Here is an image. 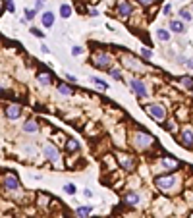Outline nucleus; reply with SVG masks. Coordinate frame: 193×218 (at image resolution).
Listing matches in <instances>:
<instances>
[{"label":"nucleus","instance_id":"obj_1","mask_svg":"<svg viewBox=\"0 0 193 218\" xmlns=\"http://www.w3.org/2000/svg\"><path fill=\"white\" fill-rule=\"evenodd\" d=\"M131 145L135 149H139V151H147V149H151L155 145V137L143 129H137L131 133Z\"/></svg>","mask_w":193,"mask_h":218},{"label":"nucleus","instance_id":"obj_2","mask_svg":"<svg viewBox=\"0 0 193 218\" xmlns=\"http://www.w3.org/2000/svg\"><path fill=\"white\" fill-rule=\"evenodd\" d=\"M155 185L160 189V191H174L178 185H180V178L176 174H166V176H156L155 178Z\"/></svg>","mask_w":193,"mask_h":218},{"label":"nucleus","instance_id":"obj_3","mask_svg":"<svg viewBox=\"0 0 193 218\" xmlns=\"http://www.w3.org/2000/svg\"><path fill=\"white\" fill-rule=\"evenodd\" d=\"M91 62H93L95 68H99V70H110L112 66V56L104 50H97L93 56H91Z\"/></svg>","mask_w":193,"mask_h":218},{"label":"nucleus","instance_id":"obj_4","mask_svg":"<svg viewBox=\"0 0 193 218\" xmlns=\"http://www.w3.org/2000/svg\"><path fill=\"white\" fill-rule=\"evenodd\" d=\"M145 112L149 114V116L156 122H164L168 118V112L162 104H158V102H149V104H145Z\"/></svg>","mask_w":193,"mask_h":218},{"label":"nucleus","instance_id":"obj_5","mask_svg":"<svg viewBox=\"0 0 193 218\" xmlns=\"http://www.w3.org/2000/svg\"><path fill=\"white\" fill-rule=\"evenodd\" d=\"M122 64L126 70H131V72H145V66L141 64L139 58H135L133 54H124L122 56Z\"/></svg>","mask_w":193,"mask_h":218},{"label":"nucleus","instance_id":"obj_6","mask_svg":"<svg viewBox=\"0 0 193 218\" xmlns=\"http://www.w3.org/2000/svg\"><path fill=\"white\" fill-rule=\"evenodd\" d=\"M118 162L126 172H133L135 170V158L128 153H118Z\"/></svg>","mask_w":193,"mask_h":218},{"label":"nucleus","instance_id":"obj_7","mask_svg":"<svg viewBox=\"0 0 193 218\" xmlns=\"http://www.w3.org/2000/svg\"><path fill=\"white\" fill-rule=\"evenodd\" d=\"M130 87H131V91H133V93L137 95L139 99L147 97V85L141 81V79H130Z\"/></svg>","mask_w":193,"mask_h":218},{"label":"nucleus","instance_id":"obj_8","mask_svg":"<svg viewBox=\"0 0 193 218\" xmlns=\"http://www.w3.org/2000/svg\"><path fill=\"white\" fill-rule=\"evenodd\" d=\"M4 187L6 191H18L19 189V180L16 174H12V172H8V174L4 176Z\"/></svg>","mask_w":193,"mask_h":218},{"label":"nucleus","instance_id":"obj_9","mask_svg":"<svg viewBox=\"0 0 193 218\" xmlns=\"http://www.w3.org/2000/svg\"><path fill=\"white\" fill-rule=\"evenodd\" d=\"M180 143H181V147H185V149H193V129L191 128L181 129V133H180Z\"/></svg>","mask_w":193,"mask_h":218},{"label":"nucleus","instance_id":"obj_10","mask_svg":"<svg viewBox=\"0 0 193 218\" xmlns=\"http://www.w3.org/2000/svg\"><path fill=\"white\" fill-rule=\"evenodd\" d=\"M43 153H44V156H47L50 162H58L60 160V153H58V149H56L54 145H44Z\"/></svg>","mask_w":193,"mask_h":218},{"label":"nucleus","instance_id":"obj_11","mask_svg":"<svg viewBox=\"0 0 193 218\" xmlns=\"http://www.w3.org/2000/svg\"><path fill=\"white\" fill-rule=\"evenodd\" d=\"M4 114H6L8 120H18L21 116V106L19 104H8L6 110H4Z\"/></svg>","mask_w":193,"mask_h":218},{"label":"nucleus","instance_id":"obj_12","mask_svg":"<svg viewBox=\"0 0 193 218\" xmlns=\"http://www.w3.org/2000/svg\"><path fill=\"white\" fill-rule=\"evenodd\" d=\"M131 14H133V6H131L130 2H120V4H118V16H120L122 19H128Z\"/></svg>","mask_w":193,"mask_h":218},{"label":"nucleus","instance_id":"obj_13","mask_svg":"<svg viewBox=\"0 0 193 218\" xmlns=\"http://www.w3.org/2000/svg\"><path fill=\"white\" fill-rule=\"evenodd\" d=\"M126 203H128L130 206H139V205H141V195H139L137 191H130V193L126 195Z\"/></svg>","mask_w":193,"mask_h":218},{"label":"nucleus","instance_id":"obj_14","mask_svg":"<svg viewBox=\"0 0 193 218\" xmlns=\"http://www.w3.org/2000/svg\"><path fill=\"white\" fill-rule=\"evenodd\" d=\"M160 164H162V168H164V170H176V168L180 166V162H178V160L170 158V156H162Z\"/></svg>","mask_w":193,"mask_h":218},{"label":"nucleus","instance_id":"obj_15","mask_svg":"<svg viewBox=\"0 0 193 218\" xmlns=\"http://www.w3.org/2000/svg\"><path fill=\"white\" fill-rule=\"evenodd\" d=\"M170 31H172V33H185V25H184V21L172 19V21H170Z\"/></svg>","mask_w":193,"mask_h":218},{"label":"nucleus","instance_id":"obj_16","mask_svg":"<svg viewBox=\"0 0 193 218\" xmlns=\"http://www.w3.org/2000/svg\"><path fill=\"white\" fill-rule=\"evenodd\" d=\"M37 81H39L41 85H50V81H52V74H50V72H39Z\"/></svg>","mask_w":193,"mask_h":218},{"label":"nucleus","instance_id":"obj_17","mask_svg":"<svg viewBox=\"0 0 193 218\" xmlns=\"http://www.w3.org/2000/svg\"><path fill=\"white\" fill-rule=\"evenodd\" d=\"M23 131H27V133H37V131H39V122L27 120V122L23 124Z\"/></svg>","mask_w":193,"mask_h":218},{"label":"nucleus","instance_id":"obj_18","mask_svg":"<svg viewBox=\"0 0 193 218\" xmlns=\"http://www.w3.org/2000/svg\"><path fill=\"white\" fill-rule=\"evenodd\" d=\"M41 21H43L44 27H52V25H54V14H52V12H44L43 18H41Z\"/></svg>","mask_w":193,"mask_h":218},{"label":"nucleus","instance_id":"obj_19","mask_svg":"<svg viewBox=\"0 0 193 218\" xmlns=\"http://www.w3.org/2000/svg\"><path fill=\"white\" fill-rule=\"evenodd\" d=\"M58 93L64 95V97H70V95H74V89L70 85H66V83H60L58 85Z\"/></svg>","mask_w":193,"mask_h":218},{"label":"nucleus","instance_id":"obj_20","mask_svg":"<svg viewBox=\"0 0 193 218\" xmlns=\"http://www.w3.org/2000/svg\"><path fill=\"white\" fill-rule=\"evenodd\" d=\"M180 83L184 85L185 89H191V91H193V77H189V75H181V77H180Z\"/></svg>","mask_w":193,"mask_h":218},{"label":"nucleus","instance_id":"obj_21","mask_svg":"<svg viewBox=\"0 0 193 218\" xmlns=\"http://www.w3.org/2000/svg\"><path fill=\"white\" fill-rule=\"evenodd\" d=\"M75 214H77L79 218H87V216L91 214V206H79V209L75 210Z\"/></svg>","mask_w":193,"mask_h":218},{"label":"nucleus","instance_id":"obj_22","mask_svg":"<svg viewBox=\"0 0 193 218\" xmlns=\"http://www.w3.org/2000/svg\"><path fill=\"white\" fill-rule=\"evenodd\" d=\"M156 37H158V41L166 43V41H170V33H168L166 29H158V31H156Z\"/></svg>","mask_w":193,"mask_h":218},{"label":"nucleus","instance_id":"obj_23","mask_svg":"<svg viewBox=\"0 0 193 218\" xmlns=\"http://www.w3.org/2000/svg\"><path fill=\"white\" fill-rule=\"evenodd\" d=\"M60 16H62L64 19H68V18L72 16V8L68 6V4H62V6H60Z\"/></svg>","mask_w":193,"mask_h":218},{"label":"nucleus","instance_id":"obj_24","mask_svg":"<svg viewBox=\"0 0 193 218\" xmlns=\"http://www.w3.org/2000/svg\"><path fill=\"white\" fill-rule=\"evenodd\" d=\"M66 149H68L70 153H75V151H79V143H77L75 139H70V141L66 143Z\"/></svg>","mask_w":193,"mask_h":218},{"label":"nucleus","instance_id":"obj_25","mask_svg":"<svg viewBox=\"0 0 193 218\" xmlns=\"http://www.w3.org/2000/svg\"><path fill=\"white\" fill-rule=\"evenodd\" d=\"M180 18L184 19V21H191V19H193V16H191V12H189L187 8H181V10H180Z\"/></svg>","mask_w":193,"mask_h":218},{"label":"nucleus","instance_id":"obj_26","mask_svg":"<svg viewBox=\"0 0 193 218\" xmlns=\"http://www.w3.org/2000/svg\"><path fill=\"white\" fill-rule=\"evenodd\" d=\"M91 81H93V83H95L99 89H103V91H106V89H108V85H106L104 81H100V77H97V75H93V77H91Z\"/></svg>","mask_w":193,"mask_h":218},{"label":"nucleus","instance_id":"obj_27","mask_svg":"<svg viewBox=\"0 0 193 218\" xmlns=\"http://www.w3.org/2000/svg\"><path fill=\"white\" fill-rule=\"evenodd\" d=\"M108 74H110V77H112V79H122V72H120V70H116V68H110Z\"/></svg>","mask_w":193,"mask_h":218},{"label":"nucleus","instance_id":"obj_28","mask_svg":"<svg viewBox=\"0 0 193 218\" xmlns=\"http://www.w3.org/2000/svg\"><path fill=\"white\" fill-rule=\"evenodd\" d=\"M64 191H66L68 195H74V193H75V185H74V183H66V185H64Z\"/></svg>","mask_w":193,"mask_h":218},{"label":"nucleus","instance_id":"obj_29","mask_svg":"<svg viewBox=\"0 0 193 218\" xmlns=\"http://www.w3.org/2000/svg\"><path fill=\"white\" fill-rule=\"evenodd\" d=\"M174 125H176V124H174L172 120H164V129H168V131H172V129H174Z\"/></svg>","mask_w":193,"mask_h":218},{"label":"nucleus","instance_id":"obj_30","mask_svg":"<svg viewBox=\"0 0 193 218\" xmlns=\"http://www.w3.org/2000/svg\"><path fill=\"white\" fill-rule=\"evenodd\" d=\"M72 54H74V56H81V54H83V48H81V47H74V48H72Z\"/></svg>","mask_w":193,"mask_h":218},{"label":"nucleus","instance_id":"obj_31","mask_svg":"<svg viewBox=\"0 0 193 218\" xmlns=\"http://www.w3.org/2000/svg\"><path fill=\"white\" fill-rule=\"evenodd\" d=\"M31 33H33V35H35V37H39V39H43V37H44V33H41V31H39L37 27H33V29H31Z\"/></svg>","mask_w":193,"mask_h":218},{"label":"nucleus","instance_id":"obj_32","mask_svg":"<svg viewBox=\"0 0 193 218\" xmlns=\"http://www.w3.org/2000/svg\"><path fill=\"white\" fill-rule=\"evenodd\" d=\"M135 2H139V4H143V6H151V4L156 2V0H135Z\"/></svg>","mask_w":193,"mask_h":218},{"label":"nucleus","instance_id":"obj_33","mask_svg":"<svg viewBox=\"0 0 193 218\" xmlns=\"http://www.w3.org/2000/svg\"><path fill=\"white\" fill-rule=\"evenodd\" d=\"M141 54L145 56V58H151V56H153V52H151V48H141Z\"/></svg>","mask_w":193,"mask_h":218},{"label":"nucleus","instance_id":"obj_34","mask_svg":"<svg viewBox=\"0 0 193 218\" xmlns=\"http://www.w3.org/2000/svg\"><path fill=\"white\" fill-rule=\"evenodd\" d=\"M25 16H27V19H33L35 18V10H25Z\"/></svg>","mask_w":193,"mask_h":218},{"label":"nucleus","instance_id":"obj_35","mask_svg":"<svg viewBox=\"0 0 193 218\" xmlns=\"http://www.w3.org/2000/svg\"><path fill=\"white\" fill-rule=\"evenodd\" d=\"M170 12H172V6H170V4H166V6L162 8V14H164V16H168Z\"/></svg>","mask_w":193,"mask_h":218},{"label":"nucleus","instance_id":"obj_36","mask_svg":"<svg viewBox=\"0 0 193 218\" xmlns=\"http://www.w3.org/2000/svg\"><path fill=\"white\" fill-rule=\"evenodd\" d=\"M66 79H68V81H70V83L77 81V77H75V75H72V74H66Z\"/></svg>","mask_w":193,"mask_h":218},{"label":"nucleus","instance_id":"obj_37","mask_svg":"<svg viewBox=\"0 0 193 218\" xmlns=\"http://www.w3.org/2000/svg\"><path fill=\"white\" fill-rule=\"evenodd\" d=\"M16 6H14V0H8V12H14Z\"/></svg>","mask_w":193,"mask_h":218},{"label":"nucleus","instance_id":"obj_38","mask_svg":"<svg viewBox=\"0 0 193 218\" xmlns=\"http://www.w3.org/2000/svg\"><path fill=\"white\" fill-rule=\"evenodd\" d=\"M41 50H43V52H44V54H48V52H50V48H48V47H47V44H43V47H41Z\"/></svg>","mask_w":193,"mask_h":218},{"label":"nucleus","instance_id":"obj_39","mask_svg":"<svg viewBox=\"0 0 193 218\" xmlns=\"http://www.w3.org/2000/svg\"><path fill=\"white\" fill-rule=\"evenodd\" d=\"M187 62V68H191V70H193V58H189V60H185Z\"/></svg>","mask_w":193,"mask_h":218},{"label":"nucleus","instance_id":"obj_40","mask_svg":"<svg viewBox=\"0 0 193 218\" xmlns=\"http://www.w3.org/2000/svg\"><path fill=\"white\" fill-rule=\"evenodd\" d=\"M37 2H41V4H44V0H37Z\"/></svg>","mask_w":193,"mask_h":218},{"label":"nucleus","instance_id":"obj_41","mask_svg":"<svg viewBox=\"0 0 193 218\" xmlns=\"http://www.w3.org/2000/svg\"><path fill=\"white\" fill-rule=\"evenodd\" d=\"M191 218H193V214H191Z\"/></svg>","mask_w":193,"mask_h":218},{"label":"nucleus","instance_id":"obj_42","mask_svg":"<svg viewBox=\"0 0 193 218\" xmlns=\"http://www.w3.org/2000/svg\"><path fill=\"white\" fill-rule=\"evenodd\" d=\"M191 8H193V6H191Z\"/></svg>","mask_w":193,"mask_h":218}]
</instances>
